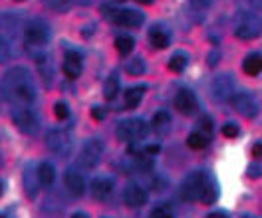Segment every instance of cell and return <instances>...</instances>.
<instances>
[{
  "label": "cell",
  "mask_w": 262,
  "mask_h": 218,
  "mask_svg": "<svg viewBox=\"0 0 262 218\" xmlns=\"http://www.w3.org/2000/svg\"><path fill=\"white\" fill-rule=\"evenodd\" d=\"M232 107L236 109V113H241L243 117H256L258 115V103L254 101V98H250L248 93H236L232 98Z\"/></svg>",
  "instance_id": "10"
},
{
  "label": "cell",
  "mask_w": 262,
  "mask_h": 218,
  "mask_svg": "<svg viewBox=\"0 0 262 218\" xmlns=\"http://www.w3.org/2000/svg\"><path fill=\"white\" fill-rule=\"evenodd\" d=\"M36 173H38L40 185L50 186L56 181V168H54V165H50V163H40L38 168H36Z\"/></svg>",
  "instance_id": "17"
},
{
  "label": "cell",
  "mask_w": 262,
  "mask_h": 218,
  "mask_svg": "<svg viewBox=\"0 0 262 218\" xmlns=\"http://www.w3.org/2000/svg\"><path fill=\"white\" fill-rule=\"evenodd\" d=\"M196 131H201L207 137H213V119L209 117V115H203V117L199 119V123H196Z\"/></svg>",
  "instance_id": "29"
},
{
  "label": "cell",
  "mask_w": 262,
  "mask_h": 218,
  "mask_svg": "<svg viewBox=\"0 0 262 218\" xmlns=\"http://www.w3.org/2000/svg\"><path fill=\"white\" fill-rule=\"evenodd\" d=\"M117 93H119V80H117V76H112L103 84V98L105 100H115Z\"/></svg>",
  "instance_id": "24"
},
{
  "label": "cell",
  "mask_w": 262,
  "mask_h": 218,
  "mask_svg": "<svg viewBox=\"0 0 262 218\" xmlns=\"http://www.w3.org/2000/svg\"><path fill=\"white\" fill-rule=\"evenodd\" d=\"M211 93L214 101H229L234 98V84L230 76H219L211 84Z\"/></svg>",
  "instance_id": "9"
},
{
  "label": "cell",
  "mask_w": 262,
  "mask_h": 218,
  "mask_svg": "<svg viewBox=\"0 0 262 218\" xmlns=\"http://www.w3.org/2000/svg\"><path fill=\"white\" fill-rule=\"evenodd\" d=\"M211 185H213V179L205 171H193L181 183V197L189 202L203 201L207 190L211 188Z\"/></svg>",
  "instance_id": "2"
},
{
  "label": "cell",
  "mask_w": 262,
  "mask_h": 218,
  "mask_svg": "<svg viewBox=\"0 0 262 218\" xmlns=\"http://www.w3.org/2000/svg\"><path fill=\"white\" fill-rule=\"evenodd\" d=\"M151 127L153 131L159 135H167L171 131V115L167 111H159L153 115V121H151Z\"/></svg>",
  "instance_id": "16"
},
{
  "label": "cell",
  "mask_w": 262,
  "mask_h": 218,
  "mask_svg": "<svg viewBox=\"0 0 262 218\" xmlns=\"http://www.w3.org/2000/svg\"><path fill=\"white\" fill-rule=\"evenodd\" d=\"M260 175H262V165H260V163H252V165L248 167V177L258 179Z\"/></svg>",
  "instance_id": "34"
},
{
  "label": "cell",
  "mask_w": 262,
  "mask_h": 218,
  "mask_svg": "<svg viewBox=\"0 0 262 218\" xmlns=\"http://www.w3.org/2000/svg\"><path fill=\"white\" fill-rule=\"evenodd\" d=\"M0 195H2V183H0Z\"/></svg>",
  "instance_id": "44"
},
{
  "label": "cell",
  "mask_w": 262,
  "mask_h": 218,
  "mask_svg": "<svg viewBox=\"0 0 262 218\" xmlns=\"http://www.w3.org/2000/svg\"><path fill=\"white\" fill-rule=\"evenodd\" d=\"M250 2L254 4V8H256V10H260L262 12V0H250Z\"/></svg>",
  "instance_id": "40"
},
{
  "label": "cell",
  "mask_w": 262,
  "mask_h": 218,
  "mask_svg": "<svg viewBox=\"0 0 262 218\" xmlns=\"http://www.w3.org/2000/svg\"><path fill=\"white\" fill-rule=\"evenodd\" d=\"M0 89L8 101H14L18 105H28L36 100V85L32 76L24 67H12L4 74Z\"/></svg>",
  "instance_id": "1"
},
{
  "label": "cell",
  "mask_w": 262,
  "mask_h": 218,
  "mask_svg": "<svg viewBox=\"0 0 262 218\" xmlns=\"http://www.w3.org/2000/svg\"><path fill=\"white\" fill-rule=\"evenodd\" d=\"M193 2V6H196V8H207V6H211L214 0H191Z\"/></svg>",
  "instance_id": "36"
},
{
  "label": "cell",
  "mask_w": 262,
  "mask_h": 218,
  "mask_svg": "<svg viewBox=\"0 0 262 218\" xmlns=\"http://www.w3.org/2000/svg\"><path fill=\"white\" fill-rule=\"evenodd\" d=\"M147 133H149L147 123L139 117L121 121V123L117 125V131H115L117 139H119V141H125V143H135V141H139V139H145Z\"/></svg>",
  "instance_id": "4"
},
{
  "label": "cell",
  "mask_w": 262,
  "mask_h": 218,
  "mask_svg": "<svg viewBox=\"0 0 262 218\" xmlns=\"http://www.w3.org/2000/svg\"><path fill=\"white\" fill-rule=\"evenodd\" d=\"M72 218H90V216H88L85 212H74V214H72Z\"/></svg>",
  "instance_id": "42"
},
{
  "label": "cell",
  "mask_w": 262,
  "mask_h": 218,
  "mask_svg": "<svg viewBox=\"0 0 262 218\" xmlns=\"http://www.w3.org/2000/svg\"><path fill=\"white\" fill-rule=\"evenodd\" d=\"M145 85H133V87H129L127 91H125V105L129 107V109H135L139 103H141V100H143V93H145Z\"/></svg>",
  "instance_id": "18"
},
{
  "label": "cell",
  "mask_w": 262,
  "mask_h": 218,
  "mask_svg": "<svg viewBox=\"0 0 262 218\" xmlns=\"http://www.w3.org/2000/svg\"><path fill=\"white\" fill-rule=\"evenodd\" d=\"M243 218H252V216H243Z\"/></svg>",
  "instance_id": "45"
},
{
  "label": "cell",
  "mask_w": 262,
  "mask_h": 218,
  "mask_svg": "<svg viewBox=\"0 0 262 218\" xmlns=\"http://www.w3.org/2000/svg\"><path fill=\"white\" fill-rule=\"evenodd\" d=\"M54 113H56V117L58 119H68L70 109H68V105H66L64 101H58V103L54 105Z\"/></svg>",
  "instance_id": "31"
},
{
  "label": "cell",
  "mask_w": 262,
  "mask_h": 218,
  "mask_svg": "<svg viewBox=\"0 0 262 218\" xmlns=\"http://www.w3.org/2000/svg\"><path fill=\"white\" fill-rule=\"evenodd\" d=\"M243 69L248 76H258L262 71V56L260 54H250L246 56L245 62H243Z\"/></svg>",
  "instance_id": "19"
},
{
  "label": "cell",
  "mask_w": 262,
  "mask_h": 218,
  "mask_svg": "<svg viewBox=\"0 0 262 218\" xmlns=\"http://www.w3.org/2000/svg\"><path fill=\"white\" fill-rule=\"evenodd\" d=\"M103 218H105V216H103Z\"/></svg>",
  "instance_id": "49"
},
{
  "label": "cell",
  "mask_w": 262,
  "mask_h": 218,
  "mask_svg": "<svg viewBox=\"0 0 262 218\" xmlns=\"http://www.w3.org/2000/svg\"><path fill=\"white\" fill-rule=\"evenodd\" d=\"M18 2H24V0H18Z\"/></svg>",
  "instance_id": "47"
},
{
  "label": "cell",
  "mask_w": 262,
  "mask_h": 218,
  "mask_svg": "<svg viewBox=\"0 0 262 218\" xmlns=\"http://www.w3.org/2000/svg\"><path fill=\"white\" fill-rule=\"evenodd\" d=\"M209 218H229V216H227L225 212H211V214H209Z\"/></svg>",
  "instance_id": "39"
},
{
  "label": "cell",
  "mask_w": 262,
  "mask_h": 218,
  "mask_svg": "<svg viewBox=\"0 0 262 218\" xmlns=\"http://www.w3.org/2000/svg\"><path fill=\"white\" fill-rule=\"evenodd\" d=\"M105 115H107V111H105L103 107H99V105L92 107V117L96 119V121H101V119H105Z\"/></svg>",
  "instance_id": "35"
},
{
  "label": "cell",
  "mask_w": 262,
  "mask_h": 218,
  "mask_svg": "<svg viewBox=\"0 0 262 218\" xmlns=\"http://www.w3.org/2000/svg\"><path fill=\"white\" fill-rule=\"evenodd\" d=\"M101 155H103V143L99 139H90V141H85V145H83L82 151H80L78 163L83 168H94L99 163Z\"/></svg>",
  "instance_id": "8"
},
{
  "label": "cell",
  "mask_w": 262,
  "mask_h": 218,
  "mask_svg": "<svg viewBox=\"0 0 262 218\" xmlns=\"http://www.w3.org/2000/svg\"><path fill=\"white\" fill-rule=\"evenodd\" d=\"M149 218H173V214H171L165 206H159V208H155V210L149 214Z\"/></svg>",
  "instance_id": "33"
},
{
  "label": "cell",
  "mask_w": 262,
  "mask_h": 218,
  "mask_svg": "<svg viewBox=\"0 0 262 218\" xmlns=\"http://www.w3.org/2000/svg\"><path fill=\"white\" fill-rule=\"evenodd\" d=\"M187 62H189V58L179 52V54L171 56V60H169V69H171V71H175V74H181V71L187 67Z\"/></svg>",
  "instance_id": "25"
},
{
  "label": "cell",
  "mask_w": 262,
  "mask_h": 218,
  "mask_svg": "<svg viewBox=\"0 0 262 218\" xmlns=\"http://www.w3.org/2000/svg\"><path fill=\"white\" fill-rule=\"evenodd\" d=\"M135 2H139V4H145V6H151L155 0H135Z\"/></svg>",
  "instance_id": "43"
},
{
  "label": "cell",
  "mask_w": 262,
  "mask_h": 218,
  "mask_svg": "<svg viewBox=\"0 0 262 218\" xmlns=\"http://www.w3.org/2000/svg\"><path fill=\"white\" fill-rule=\"evenodd\" d=\"M145 153H147V155H157V153H159V145H147V147H145Z\"/></svg>",
  "instance_id": "38"
},
{
  "label": "cell",
  "mask_w": 262,
  "mask_h": 218,
  "mask_svg": "<svg viewBox=\"0 0 262 218\" xmlns=\"http://www.w3.org/2000/svg\"><path fill=\"white\" fill-rule=\"evenodd\" d=\"M50 40V28L44 20H30L24 28V42L30 48H42L44 44H48Z\"/></svg>",
  "instance_id": "5"
},
{
  "label": "cell",
  "mask_w": 262,
  "mask_h": 218,
  "mask_svg": "<svg viewBox=\"0 0 262 218\" xmlns=\"http://www.w3.org/2000/svg\"><path fill=\"white\" fill-rule=\"evenodd\" d=\"M64 185L68 188V192L72 197H82L85 192V183H83V177L80 173H76L74 168H68L64 175Z\"/></svg>",
  "instance_id": "15"
},
{
  "label": "cell",
  "mask_w": 262,
  "mask_h": 218,
  "mask_svg": "<svg viewBox=\"0 0 262 218\" xmlns=\"http://www.w3.org/2000/svg\"><path fill=\"white\" fill-rule=\"evenodd\" d=\"M216 58H219V54H216V52H213V54H211V58H209V60H211V62H209L211 66H214V64H216V62H214Z\"/></svg>",
  "instance_id": "41"
},
{
  "label": "cell",
  "mask_w": 262,
  "mask_h": 218,
  "mask_svg": "<svg viewBox=\"0 0 262 218\" xmlns=\"http://www.w3.org/2000/svg\"><path fill=\"white\" fill-rule=\"evenodd\" d=\"M117 2H123V0H117Z\"/></svg>",
  "instance_id": "46"
},
{
  "label": "cell",
  "mask_w": 262,
  "mask_h": 218,
  "mask_svg": "<svg viewBox=\"0 0 262 218\" xmlns=\"http://www.w3.org/2000/svg\"><path fill=\"white\" fill-rule=\"evenodd\" d=\"M36 183H40L38 181V173L32 171V167H28L26 173H24V185H26V192H30V197L36 195Z\"/></svg>",
  "instance_id": "26"
},
{
  "label": "cell",
  "mask_w": 262,
  "mask_h": 218,
  "mask_svg": "<svg viewBox=\"0 0 262 218\" xmlns=\"http://www.w3.org/2000/svg\"><path fill=\"white\" fill-rule=\"evenodd\" d=\"M175 109L183 115H193L199 109V101H196L195 93L189 89H181L175 95Z\"/></svg>",
  "instance_id": "12"
},
{
  "label": "cell",
  "mask_w": 262,
  "mask_h": 218,
  "mask_svg": "<svg viewBox=\"0 0 262 218\" xmlns=\"http://www.w3.org/2000/svg\"><path fill=\"white\" fill-rule=\"evenodd\" d=\"M125 71H127L129 76H141V74L145 71V62H143L141 58H133V60H129V62L125 64Z\"/></svg>",
  "instance_id": "27"
},
{
  "label": "cell",
  "mask_w": 262,
  "mask_h": 218,
  "mask_svg": "<svg viewBox=\"0 0 262 218\" xmlns=\"http://www.w3.org/2000/svg\"><path fill=\"white\" fill-rule=\"evenodd\" d=\"M258 34H260V28H258L256 24H252V22L238 24V26L234 28V36L241 38V40H254Z\"/></svg>",
  "instance_id": "20"
},
{
  "label": "cell",
  "mask_w": 262,
  "mask_h": 218,
  "mask_svg": "<svg viewBox=\"0 0 262 218\" xmlns=\"http://www.w3.org/2000/svg\"><path fill=\"white\" fill-rule=\"evenodd\" d=\"M0 218H4V216H2V214H0Z\"/></svg>",
  "instance_id": "48"
},
{
  "label": "cell",
  "mask_w": 262,
  "mask_h": 218,
  "mask_svg": "<svg viewBox=\"0 0 262 218\" xmlns=\"http://www.w3.org/2000/svg\"><path fill=\"white\" fill-rule=\"evenodd\" d=\"M64 69L66 78H70V80H76V78H80V74H82V54L76 50H68L64 56Z\"/></svg>",
  "instance_id": "13"
},
{
  "label": "cell",
  "mask_w": 262,
  "mask_h": 218,
  "mask_svg": "<svg viewBox=\"0 0 262 218\" xmlns=\"http://www.w3.org/2000/svg\"><path fill=\"white\" fill-rule=\"evenodd\" d=\"M46 147L58 157H68L72 153V141L70 135L62 129H52L46 133Z\"/></svg>",
  "instance_id": "7"
},
{
  "label": "cell",
  "mask_w": 262,
  "mask_h": 218,
  "mask_svg": "<svg viewBox=\"0 0 262 218\" xmlns=\"http://www.w3.org/2000/svg\"><path fill=\"white\" fill-rule=\"evenodd\" d=\"M44 2L56 12H68L74 6V0H44Z\"/></svg>",
  "instance_id": "28"
},
{
  "label": "cell",
  "mask_w": 262,
  "mask_h": 218,
  "mask_svg": "<svg viewBox=\"0 0 262 218\" xmlns=\"http://www.w3.org/2000/svg\"><path fill=\"white\" fill-rule=\"evenodd\" d=\"M12 121L18 129L26 135H36L40 131V121L36 117V113L28 107H16L12 111Z\"/></svg>",
  "instance_id": "6"
},
{
  "label": "cell",
  "mask_w": 262,
  "mask_h": 218,
  "mask_svg": "<svg viewBox=\"0 0 262 218\" xmlns=\"http://www.w3.org/2000/svg\"><path fill=\"white\" fill-rule=\"evenodd\" d=\"M133 46H135V40L131 38V36H117L115 38V50L119 52L121 56H127V54H131V50H133Z\"/></svg>",
  "instance_id": "23"
},
{
  "label": "cell",
  "mask_w": 262,
  "mask_h": 218,
  "mask_svg": "<svg viewBox=\"0 0 262 218\" xmlns=\"http://www.w3.org/2000/svg\"><path fill=\"white\" fill-rule=\"evenodd\" d=\"M10 54H12V50H10L8 40H6V38L0 34V64L8 62V60H10Z\"/></svg>",
  "instance_id": "30"
},
{
  "label": "cell",
  "mask_w": 262,
  "mask_h": 218,
  "mask_svg": "<svg viewBox=\"0 0 262 218\" xmlns=\"http://www.w3.org/2000/svg\"><path fill=\"white\" fill-rule=\"evenodd\" d=\"M252 155H254L256 159H262V143H254V145H252Z\"/></svg>",
  "instance_id": "37"
},
{
  "label": "cell",
  "mask_w": 262,
  "mask_h": 218,
  "mask_svg": "<svg viewBox=\"0 0 262 218\" xmlns=\"http://www.w3.org/2000/svg\"><path fill=\"white\" fill-rule=\"evenodd\" d=\"M149 42H151V46L153 48H157V50H165L167 46H169V34L163 32V30H151L149 34Z\"/></svg>",
  "instance_id": "21"
},
{
  "label": "cell",
  "mask_w": 262,
  "mask_h": 218,
  "mask_svg": "<svg viewBox=\"0 0 262 218\" xmlns=\"http://www.w3.org/2000/svg\"><path fill=\"white\" fill-rule=\"evenodd\" d=\"M101 14L105 20L114 22L117 26H123V28H137L143 24L145 16L137 10H131V8H114V6H101Z\"/></svg>",
  "instance_id": "3"
},
{
  "label": "cell",
  "mask_w": 262,
  "mask_h": 218,
  "mask_svg": "<svg viewBox=\"0 0 262 218\" xmlns=\"http://www.w3.org/2000/svg\"><path fill=\"white\" fill-rule=\"evenodd\" d=\"M223 135H225V137H230V139H234V137L238 135L236 123H225V125H223Z\"/></svg>",
  "instance_id": "32"
},
{
  "label": "cell",
  "mask_w": 262,
  "mask_h": 218,
  "mask_svg": "<svg viewBox=\"0 0 262 218\" xmlns=\"http://www.w3.org/2000/svg\"><path fill=\"white\" fill-rule=\"evenodd\" d=\"M123 201L131 208H141L147 202V190L139 183H129L123 190Z\"/></svg>",
  "instance_id": "11"
},
{
  "label": "cell",
  "mask_w": 262,
  "mask_h": 218,
  "mask_svg": "<svg viewBox=\"0 0 262 218\" xmlns=\"http://www.w3.org/2000/svg\"><path fill=\"white\" fill-rule=\"evenodd\" d=\"M90 190H92V197L98 199V201H107L114 192V181L107 179V177H96L92 179L90 183Z\"/></svg>",
  "instance_id": "14"
},
{
  "label": "cell",
  "mask_w": 262,
  "mask_h": 218,
  "mask_svg": "<svg viewBox=\"0 0 262 218\" xmlns=\"http://www.w3.org/2000/svg\"><path fill=\"white\" fill-rule=\"evenodd\" d=\"M209 141H211V137H207V135H203L201 131H193V133L187 137V145L191 147V149H205L207 145H209Z\"/></svg>",
  "instance_id": "22"
}]
</instances>
